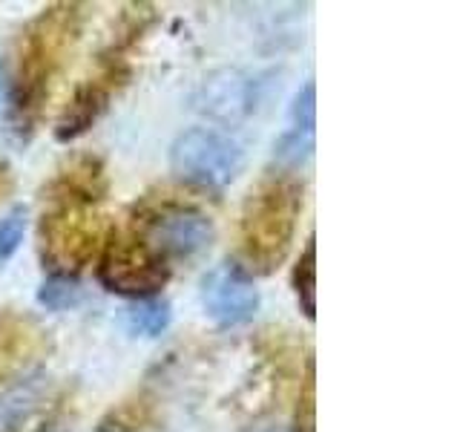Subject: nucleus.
<instances>
[{"label":"nucleus","instance_id":"nucleus-1","mask_svg":"<svg viewBox=\"0 0 460 432\" xmlns=\"http://www.w3.org/2000/svg\"><path fill=\"white\" fill-rule=\"evenodd\" d=\"M302 213V182L294 173H268L248 194L239 216V256L251 274H268L291 251Z\"/></svg>","mask_w":460,"mask_h":432},{"label":"nucleus","instance_id":"nucleus-2","mask_svg":"<svg viewBox=\"0 0 460 432\" xmlns=\"http://www.w3.org/2000/svg\"><path fill=\"white\" fill-rule=\"evenodd\" d=\"M81 12L75 4H58L43 9L26 26L21 40V69L12 84V112L29 124L38 115L43 98L49 95V81L61 69L66 52L78 40Z\"/></svg>","mask_w":460,"mask_h":432},{"label":"nucleus","instance_id":"nucleus-3","mask_svg":"<svg viewBox=\"0 0 460 432\" xmlns=\"http://www.w3.org/2000/svg\"><path fill=\"white\" fill-rule=\"evenodd\" d=\"M104 242L107 234L95 205L69 196H52V205L40 220L43 268H49V274L78 277V271L98 259V248H104Z\"/></svg>","mask_w":460,"mask_h":432},{"label":"nucleus","instance_id":"nucleus-4","mask_svg":"<svg viewBox=\"0 0 460 432\" xmlns=\"http://www.w3.org/2000/svg\"><path fill=\"white\" fill-rule=\"evenodd\" d=\"M244 165L236 139L213 127H190L170 144V170L187 184L222 191L234 182Z\"/></svg>","mask_w":460,"mask_h":432},{"label":"nucleus","instance_id":"nucleus-5","mask_svg":"<svg viewBox=\"0 0 460 432\" xmlns=\"http://www.w3.org/2000/svg\"><path fill=\"white\" fill-rule=\"evenodd\" d=\"M98 283L112 294L124 297H155L170 283V266L153 254L138 237H110L98 254Z\"/></svg>","mask_w":460,"mask_h":432},{"label":"nucleus","instance_id":"nucleus-6","mask_svg":"<svg viewBox=\"0 0 460 432\" xmlns=\"http://www.w3.org/2000/svg\"><path fill=\"white\" fill-rule=\"evenodd\" d=\"M216 237L213 220L193 205H162L141 220L138 239L170 266L172 259H193L210 248Z\"/></svg>","mask_w":460,"mask_h":432},{"label":"nucleus","instance_id":"nucleus-7","mask_svg":"<svg viewBox=\"0 0 460 432\" xmlns=\"http://www.w3.org/2000/svg\"><path fill=\"white\" fill-rule=\"evenodd\" d=\"M259 288L239 263H222L201 280V306L222 328L251 323L259 311Z\"/></svg>","mask_w":460,"mask_h":432},{"label":"nucleus","instance_id":"nucleus-8","mask_svg":"<svg viewBox=\"0 0 460 432\" xmlns=\"http://www.w3.org/2000/svg\"><path fill=\"white\" fill-rule=\"evenodd\" d=\"M259 84L248 76L244 69L236 67H222L213 69L199 84L193 95V104L201 115H208L210 122L236 127L256 110L259 101Z\"/></svg>","mask_w":460,"mask_h":432},{"label":"nucleus","instance_id":"nucleus-9","mask_svg":"<svg viewBox=\"0 0 460 432\" xmlns=\"http://www.w3.org/2000/svg\"><path fill=\"white\" fill-rule=\"evenodd\" d=\"M115 72H119V67H112L107 76L101 78H90L86 84H81L75 93H72L69 104L64 107L61 119H58L55 124V139L58 141H75L81 139L86 130H90L101 115H104L110 98H112V78Z\"/></svg>","mask_w":460,"mask_h":432},{"label":"nucleus","instance_id":"nucleus-10","mask_svg":"<svg viewBox=\"0 0 460 432\" xmlns=\"http://www.w3.org/2000/svg\"><path fill=\"white\" fill-rule=\"evenodd\" d=\"M124 317H127V326L133 335L158 338L167 331V326L172 320V309H170V302L162 300L158 294L155 297H138L124 309Z\"/></svg>","mask_w":460,"mask_h":432},{"label":"nucleus","instance_id":"nucleus-11","mask_svg":"<svg viewBox=\"0 0 460 432\" xmlns=\"http://www.w3.org/2000/svg\"><path fill=\"white\" fill-rule=\"evenodd\" d=\"M84 297V288L78 277H66V274H49L38 288V302L49 311H69L75 309Z\"/></svg>","mask_w":460,"mask_h":432},{"label":"nucleus","instance_id":"nucleus-12","mask_svg":"<svg viewBox=\"0 0 460 432\" xmlns=\"http://www.w3.org/2000/svg\"><path fill=\"white\" fill-rule=\"evenodd\" d=\"M294 292L299 300V311L314 320L316 314V245L314 237L308 239L305 251L299 254L296 268H294Z\"/></svg>","mask_w":460,"mask_h":432},{"label":"nucleus","instance_id":"nucleus-13","mask_svg":"<svg viewBox=\"0 0 460 432\" xmlns=\"http://www.w3.org/2000/svg\"><path fill=\"white\" fill-rule=\"evenodd\" d=\"M29 340H32V335L23 326H0V378L23 364Z\"/></svg>","mask_w":460,"mask_h":432},{"label":"nucleus","instance_id":"nucleus-14","mask_svg":"<svg viewBox=\"0 0 460 432\" xmlns=\"http://www.w3.org/2000/svg\"><path fill=\"white\" fill-rule=\"evenodd\" d=\"M23 234H26V208L18 205L9 213H4V220H0V263H6L21 248Z\"/></svg>","mask_w":460,"mask_h":432},{"label":"nucleus","instance_id":"nucleus-15","mask_svg":"<svg viewBox=\"0 0 460 432\" xmlns=\"http://www.w3.org/2000/svg\"><path fill=\"white\" fill-rule=\"evenodd\" d=\"M291 127L294 130H305V133H314L316 127V86L314 81H308L302 90L296 93L294 104H291Z\"/></svg>","mask_w":460,"mask_h":432},{"label":"nucleus","instance_id":"nucleus-16","mask_svg":"<svg viewBox=\"0 0 460 432\" xmlns=\"http://www.w3.org/2000/svg\"><path fill=\"white\" fill-rule=\"evenodd\" d=\"M296 432H314V364H308V378L299 392L296 407Z\"/></svg>","mask_w":460,"mask_h":432},{"label":"nucleus","instance_id":"nucleus-17","mask_svg":"<svg viewBox=\"0 0 460 432\" xmlns=\"http://www.w3.org/2000/svg\"><path fill=\"white\" fill-rule=\"evenodd\" d=\"M9 107H12V81H9V72H6L4 61H0V115H4Z\"/></svg>","mask_w":460,"mask_h":432},{"label":"nucleus","instance_id":"nucleus-18","mask_svg":"<svg viewBox=\"0 0 460 432\" xmlns=\"http://www.w3.org/2000/svg\"><path fill=\"white\" fill-rule=\"evenodd\" d=\"M277 432H282V429H277Z\"/></svg>","mask_w":460,"mask_h":432}]
</instances>
